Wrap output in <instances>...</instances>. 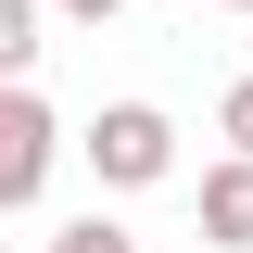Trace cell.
I'll list each match as a JSON object with an SVG mask.
<instances>
[{"label": "cell", "instance_id": "cell-6", "mask_svg": "<svg viewBox=\"0 0 253 253\" xmlns=\"http://www.w3.org/2000/svg\"><path fill=\"white\" fill-rule=\"evenodd\" d=\"M215 139H228V152H253V76H228V101H215Z\"/></svg>", "mask_w": 253, "mask_h": 253}, {"label": "cell", "instance_id": "cell-3", "mask_svg": "<svg viewBox=\"0 0 253 253\" xmlns=\"http://www.w3.org/2000/svg\"><path fill=\"white\" fill-rule=\"evenodd\" d=\"M203 241H215V253H253V152L203 165Z\"/></svg>", "mask_w": 253, "mask_h": 253}, {"label": "cell", "instance_id": "cell-2", "mask_svg": "<svg viewBox=\"0 0 253 253\" xmlns=\"http://www.w3.org/2000/svg\"><path fill=\"white\" fill-rule=\"evenodd\" d=\"M51 152H63L51 101L13 76V101H0V203H13V215H38V190H51Z\"/></svg>", "mask_w": 253, "mask_h": 253}, {"label": "cell", "instance_id": "cell-7", "mask_svg": "<svg viewBox=\"0 0 253 253\" xmlns=\"http://www.w3.org/2000/svg\"><path fill=\"white\" fill-rule=\"evenodd\" d=\"M51 13H76V26H114V13H126V0H51Z\"/></svg>", "mask_w": 253, "mask_h": 253}, {"label": "cell", "instance_id": "cell-8", "mask_svg": "<svg viewBox=\"0 0 253 253\" xmlns=\"http://www.w3.org/2000/svg\"><path fill=\"white\" fill-rule=\"evenodd\" d=\"M228 13H253V0H228Z\"/></svg>", "mask_w": 253, "mask_h": 253}, {"label": "cell", "instance_id": "cell-4", "mask_svg": "<svg viewBox=\"0 0 253 253\" xmlns=\"http://www.w3.org/2000/svg\"><path fill=\"white\" fill-rule=\"evenodd\" d=\"M0 63H13V76L38 63V0H0Z\"/></svg>", "mask_w": 253, "mask_h": 253}, {"label": "cell", "instance_id": "cell-1", "mask_svg": "<svg viewBox=\"0 0 253 253\" xmlns=\"http://www.w3.org/2000/svg\"><path fill=\"white\" fill-rule=\"evenodd\" d=\"M89 165H101V190H152V177H177V126H165V101H101Z\"/></svg>", "mask_w": 253, "mask_h": 253}, {"label": "cell", "instance_id": "cell-5", "mask_svg": "<svg viewBox=\"0 0 253 253\" xmlns=\"http://www.w3.org/2000/svg\"><path fill=\"white\" fill-rule=\"evenodd\" d=\"M51 253H139V241H126L114 215H76V228H51Z\"/></svg>", "mask_w": 253, "mask_h": 253}]
</instances>
